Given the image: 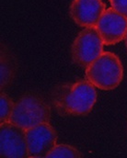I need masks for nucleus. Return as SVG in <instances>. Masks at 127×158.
I'll return each instance as SVG.
<instances>
[{
    "label": "nucleus",
    "mask_w": 127,
    "mask_h": 158,
    "mask_svg": "<svg viewBox=\"0 0 127 158\" xmlns=\"http://www.w3.org/2000/svg\"><path fill=\"white\" fill-rule=\"evenodd\" d=\"M124 76L123 64L112 52H102L86 69L87 79L101 90L116 88Z\"/></svg>",
    "instance_id": "2"
},
{
    "label": "nucleus",
    "mask_w": 127,
    "mask_h": 158,
    "mask_svg": "<svg viewBox=\"0 0 127 158\" xmlns=\"http://www.w3.org/2000/svg\"><path fill=\"white\" fill-rule=\"evenodd\" d=\"M103 40L96 27H87L75 39L72 48V59L79 66L87 67L103 52Z\"/></svg>",
    "instance_id": "4"
},
{
    "label": "nucleus",
    "mask_w": 127,
    "mask_h": 158,
    "mask_svg": "<svg viewBox=\"0 0 127 158\" xmlns=\"http://www.w3.org/2000/svg\"><path fill=\"white\" fill-rule=\"evenodd\" d=\"M125 45H126V48H127V32H126V34H125Z\"/></svg>",
    "instance_id": "13"
},
{
    "label": "nucleus",
    "mask_w": 127,
    "mask_h": 158,
    "mask_svg": "<svg viewBox=\"0 0 127 158\" xmlns=\"http://www.w3.org/2000/svg\"><path fill=\"white\" fill-rule=\"evenodd\" d=\"M29 157H47L56 145L57 134L54 129L43 122L25 130Z\"/></svg>",
    "instance_id": "6"
},
{
    "label": "nucleus",
    "mask_w": 127,
    "mask_h": 158,
    "mask_svg": "<svg viewBox=\"0 0 127 158\" xmlns=\"http://www.w3.org/2000/svg\"><path fill=\"white\" fill-rule=\"evenodd\" d=\"M105 10L101 0H74L70 6V16L80 27H96Z\"/></svg>",
    "instance_id": "8"
},
{
    "label": "nucleus",
    "mask_w": 127,
    "mask_h": 158,
    "mask_svg": "<svg viewBox=\"0 0 127 158\" xmlns=\"http://www.w3.org/2000/svg\"><path fill=\"white\" fill-rule=\"evenodd\" d=\"M95 87L88 80L58 85L52 92V103L60 115L84 116L96 103Z\"/></svg>",
    "instance_id": "1"
},
{
    "label": "nucleus",
    "mask_w": 127,
    "mask_h": 158,
    "mask_svg": "<svg viewBox=\"0 0 127 158\" xmlns=\"http://www.w3.org/2000/svg\"><path fill=\"white\" fill-rule=\"evenodd\" d=\"M96 28L104 45H113L125 39L127 32V18L115 9L108 8L100 17Z\"/></svg>",
    "instance_id": "7"
},
{
    "label": "nucleus",
    "mask_w": 127,
    "mask_h": 158,
    "mask_svg": "<svg viewBox=\"0 0 127 158\" xmlns=\"http://www.w3.org/2000/svg\"><path fill=\"white\" fill-rule=\"evenodd\" d=\"M16 72V61L10 52L2 48L1 52V86L4 87L11 82Z\"/></svg>",
    "instance_id": "9"
},
{
    "label": "nucleus",
    "mask_w": 127,
    "mask_h": 158,
    "mask_svg": "<svg viewBox=\"0 0 127 158\" xmlns=\"http://www.w3.org/2000/svg\"><path fill=\"white\" fill-rule=\"evenodd\" d=\"M0 102H1V112H0L1 123L9 121V118L12 113L15 102H13V100L3 92L1 93L0 96Z\"/></svg>",
    "instance_id": "11"
},
{
    "label": "nucleus",
    "mask_w": 127,
    "mask_h": 158,
    "mask_svg": "<svg viewBox=\"0 0 127 158\" xmlns=\"http://www.w3.org/2000/svg\"><path fill=\"white\" fill-rule=\"evenodd\" d=\"M48 158L54 157H69L78 158L81 157V154L76 148L67 145V144H58L55 145L54 148L50 152L47 156Z\"/></svg>",
    "instance_id": "10"
},
{
    "label": "nucleus",
    "mask_w": 127,
    "mask_h": 158,
    "mask_svg": "<svg viewBox=\"0 0 127 158\" xmlns=\"http://www.w3.org/2000/svg\"><path fill=\"white\" fill-rule=\"evenodd\" d=\"M0 156L4 158L29 157L24 129L10 121L1 123Z\"/></svg>",
    "instance_id": "5"
},
{
    "label": "nucleus",
    "mask_w": 127,
    "mask_h": 158,
    "mask_svg": "<svg viewBox=\"0 0 127 158\" xmlns=\"http://www.w3.org/2000/svg\"><path fill=\"white\" fill-rule=\"evenodd\" d=\"M51 110L46 101L37 94L27 93L15 102L9 121L24 130L48 122Z\"/></svg>",
    "instance_id": "3"
},
{
    "label": "nucleus",
    "mask_w": 127,
    "mask_h": 158,
    "mask_svg": "<svg viewBox=\"0 0 127 158\" xmlns=\"http://www.w3.org/2000/svg\"><path fill=\"white\" fill-rule=\"evenodd\" d=\"M112 7L127 18V0H110Z\"/></svg>",
    "instance_id": "12"
}]
</instances>
